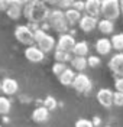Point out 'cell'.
Wrapping results in <instances>:
<instances>
[{
    "label": "cell",
    "instance_id": "f1b7e54d",
    "mask_svg": "<svg viewBox=\"0 0 123 127\" xmlns=\"http://www.w3.org/2000/svg\"><path fill=\"white\" fill-rule=\"evenodd\" d=\"M74 1H75V0H59V4H58V7L61 9V10H62V9H71L73 7V4H74Z\"/></svg>",
    "mask_w": 123,
    "mask_h": 127
},
{
    "label": "cell",
    "instance_id": "83f0119b",
    "mask_svg": "<svg viewBox=\"0 0 123 127\" xmlns=\"http://www.w3.org/2000/svg\"><path fill=\"white\" fill-rule=\"evenodd\" d=\"M113 104H115V105H117V107H122V105H123V93L116 91L115 97H113Z\"/></svg>",
    "mask_w": 123,
    "mask_h": 127
},
{
    "label": "cell",
    "instance_id": "cb8c5ba5",
    "mask_svg": "<svg viewBox=\"0 0 123 127\" xmlns=\"http://www.w3.org/2000/svg\"><path fill=\"white\" fill-rule=\"evenodd\" d=\"M10 108H12L10 100H7V97H0V114H1V116L9 114Z\"/></svg>",
    "mask_w": 123,
    "mask_h": 127
},
{
    "label": "cell",
    "instance_id": "4fadbf2b",
    "mask_svg": "<svg viewBox=\"0 0 123 127\" xmlns=\"http://www.w3.org/2000/svg\"><path fill=\"white\" fill-rule=\"evenodd\" d=\"M85 15L98 17L101 15V0H85Z\"/></svg>",
    "mask_w": 123,
    "mask_h": 127
},
{
    "label": "cell",
    "instance_id": "4316f807",
    "mask_svg": "<svg viewBox=\"0 0 123 127\" xmlns=\"http://www.w3.org/2000/svg\"><path fill=\"white\" fill-rule=\"evenodd\" d=\"M75 127H94V124L87 119H78L75 121Z\"/></svg>",
    "mask_w": 123,
    "mask_h": 127
},
{
    "label": "cell",
    "instance_id": "ac0fdd59",
    "mask_svg": "<svg viewBox=\"0 0 123 127\" xmlns=\"http://www.w3.org/2000/svg\"><path fill=\"white\" fill-rule=\"evenodd\" d=\"M81 12H78V10H75L74 7L71 9H67L65 10V19L67 22H68V25H71V26H74V25L80 23V20H81Z\"/></svg>",
    "mask_w": 123,
    "mask_h": 127
},
{
    "label": "cell",
    "instance_id": "6da1fadb",
    "mask_svg": "<svg viewBox=\"0 0 123 127\" xmlns=\"http://www.w3.org/2000/svg\"><path fill=\"white\" fill-rule=\"evenodd\" d=\"M51 13L48 4L42 0L36 1H28L23 6V16L33 25H41L48 20V16Z\"/></svg>",
    "mask_w": 123,
    "mask_h": 127
},
{
    "label": "cell",
    "instance_id": "836d02e7",
    "mask_svg": "<svg viewBox=\"0 0 123 127\" xmlns=\"http://www.w3.org/2000/svg\"><path fill=\"white\" fill-rule=\"evenodd\" d=\"M42 1L49 4V6H58L59 4V0H42Z\"/></svg>",
    "mask_w": 123,
    "mask_h": 127
},
{
    "label": "cell",
    "instance_id": "ffe728a7",
    "mask_svg": "<svg viewBox=\"0 0 123 127\" xmlns=\"http://www.w3.org/2000/svg\"><path fill=\"white\" fill-rule=\"evenodd\" d=\"M71 66H73V69H77V71L82 72L88 66V61H87L85 56H74L71 59Z\"/></svg>",
    "mask_w": 123,
    "mask_h": 127
},
{
    "label": "cell",
    "instance_id": "5b68a950",
    "mask_svg": "<svg viewBox=\"0 0 123 127\" xmlns=\"http://www.w3.org/2000/svg\"><path fill=\"white\" fill-rule=\"evenodd\" d=\"M122 13L120 0H101V16L103 19L115 20Z\"/></svg>",
    "mask_w": 123,
    "mask_h": 127
},
{
    "label": "cell",
    "instance_id": "3957f363",
    "mask_svg": "<svg viewBox=\"0 0 123 127\" xmlns=\"http://www.w3.org/2000/svg\"><path fill=\"white\" fill-rule=\"evenodd\" d=\"M35 43H36V46L39 48V49H42L45 54H46V52H51L54 48H57V40L54 39V36L48 35L42 28H39V29L35 31Z\"/></svg>",
    "mask_w": 123,
    "mask_h": 127
},
{
    "label": "cell",
    "instance_id": "603a6c76",
    "mask_svg": "<svg viewBox=\"0 0 123 127\" xmlns=\"http://www.w3.org/2000/svg\"><path fill=\"white\" fill-rule=\"evenodd\" d=\"M112 46L116 51H123V33H116L112 36Z\"/></svg>",
    "mask_w": 123,
    "mask_h": 127
},
{
    "label": "cell",
    "instance_id": "9a60e30c",
    "mask_svg": "<svg viewBox=\"0 0 123 127\" xmlns=\"http://www.w3.org/2000/svg\"><path fill=\"white\" fill-rule=\"evenodd\" d=\"M112 40L107 39V38H100L97 39L96 42V51H97V54L100 55H107V54H110V51H112Z\"/></svg>",
    "mask_w": 123,
    "mask_h": 127
},
{
    "label": "cell",
    "instance_id": "52a82bcc",
    "mask_svg": "<svg viewBox=\"0 0 123 127\" xmlns=\"http://www.w3.org/2000/svg\"><path fill=\"white\" fill-rule=\"evenodd\" d=\"M75 39L71 33H62L57 40V49L59 51H65V52H73L75 46Z\"/></svg>",
    "mask_w": 123,
    "mask_h": 127
},
{
    "label": "cell",
    "instance_id": "30bf717a",
    "mask_svg": "<svg viewBox=\"0 0 123 127\" xmlns=\"http://www.w3.org/2000/svg\"><path fill=\"white\" fill-rule=\"evenodd\" d=\"M97 101L103 107H106V108H109V107H112L113 105V97H115V93L112 91V90H109V88H101V90H98L97 93Z\"/></svg>",
    "mask_w": 123,
    "mask_h": 127
},
{
    "label": "cell",
    "instance_id": "7402d4cb",
    "mask_svg": "<svg viewBox=\"0 0 123 127\" xmlns=\"http://www.w3.org/2000/svg\"><path fill=\"white\" fill-rule=\"evenodd\" d=\"M54 58H55V62H71V52H65V51H59V49H55L54 52Z\"/></svg>",
    "mask_w": 123,
    "mask_h": 127
},
{
    "label": "cell",
    "instance_id": "ba28073f",
    "mask_svg": "<svg viewBox=\"0 0 123 127\" xmlns=\"http://www.w3.org/2000/svg\"><path fill=\"white\" fill-rule=\"evenodd\" d=\"M23 0H12L10 6L6 10V15L12 19V20H17L20 16H23Z\"/></svg>",
    "mask_w": 123,
    "mask_h": 127
},
{
    "label": "cell",
    "instance_id": "f546056e",
    "mask_svg": "<svg viewBox=\"0 0 123 127\" xmlns=\"http://www.w3.org/2000/svg\"><path fill=\"white\" fill-rule=\"evenodd\" d=\"M87 61H88V66H91V68H96V66H98L100 65V58L96 55H91L87 58Z\"/></svg>",
    "mask_w": 123,
    "mask_h": 127
},
{
    "label": "cell",
    "instance_id": "d6a6232c",
    "mask_svg": "<svg viewBox=\"0 0 123 127\" xmlns=\"http://www.w3.org/2000/svg\"><path fill=\"white\" fill-rule=\"evenodd\" d=\"M10 1H12V0H0V10H1V12H6L7 7L10 6Z\"/></svg>",
    "mask_w": 123,
    "mask_h": 127
},
{
    "label": "cell",
    "instance_id": "9c48e42d",
    "mask_svg": "<svg viewBox=\"0 0 123 127\" xmlns=\"http://www.w3.org/2000/svg\"><path fill=\"white\" fill-rule=\"evenodd\" d=\"M25 58H26L29 62L38 64V62H42V61H43L45 52H43L42 49H39L38 46L32 45V46H28L25 49Z\"/></svg>",
    "mask_w": 123,
    "mask_h": 127
},
{
    "label": "cell",
    "instance_id": "1f68e13d",
    "mask_svg": "<svg viewBox=\"0 0 123 127\" xmlns=\"http://www.w3.org/2000/svg\"><path fill=\"white\" fill-rule=\"evenodd\" d=\"M115 88H116V91L123 93V77H120V78H117L115 81Z\"/></svg>",
    "mask_w": 123,
    "mask_h": 127
},
{
    "label": "cell",
    "instance_id": "277c9868",
    "mask_svg": "<svg viewBox=\"0 0 123 127\" xmlns=\"http://www.w3.org/2000/svg\"><path fill=\"white\" fill-rule=\"evenodd\" d=\"M15 38L22 45L32 46L35 43V31L29 25H19L15 28Z\"/></svg>",
    "mask_w": 123,
    "mask_h": 127
},
{
    "label": "cell",
    "instance_id": "484cf974",
    "mask_svg": "<svg viewBox=\"0 0 123 127\" xmlns=\"http://www.w3.org/2000/svg\"><path fill=\"white\" fill-rule=\"evenodd\" d=\"M43 107H46L49 111L55 110V108H57V100H55L54 97L48 95V97L45 98V101H43Z\"/></svg>",
    "mask_w": 123,
    "mask_h": 127
},
{
    "label": "cell",
    "instance_id": "d6986e66",
    "mask_svg": "<svg viewBox=\"0 0 123 127\" xmlns=\"http://www.w3.org/2000/svg\"><path fill=\"white\" fill-rule=\"evenodd\" d=\"M97 29L101 32L103 35H110V33H113V31H115V23H113V20L101 19V20H98Z\"/></svg>",
    "mask_w": 123,
    "mask_h": 127
},
{
    "label": "cell",
    "instance_id": "8fae6325",
    "mask_svg": "<svg viewBox=\"0 0 123 127\" xmlns=\"http://www.w3.org/2000/svg\"><path fill=\"white\" fill-rule=\"evenodd\" d=\"M109 68L115 75L123 77V54H116L109 61Z\"/></svg>",
    "mask_w": 123,
    "mask_h": 127
},
{
    "label": "cell",
    "instance_id": "e575fe53",
    "mask_svg": "<svg viewBox=\"0 0 123 127\" xmlns=\"http://www.w3.org/2000/svg\"><path fill=\"white\" fill-rule=\"evenodd\" d=\"M120 9H122V13H123V0H120Z\"/></svg>",
    "mask_w": 123,
    "mask_h": 127
},
{
    "label": "cell",
    "instance_id": "4dcf8cb0",
    "mask_svg": "<svg viewBox=\"0 0 123 127\" xmlns=\"http://www.w3.org/2000/svg\"><path fill=\"white\" fill-rule=\"evenodd\" d=\"M73 7L75 10H78V12H82L84 9H85V1H82V0H75L73 4Z\"/></svg>",
    "mask_w": 123,
    "mask_h": 127
},
{
    "label": "cell",
    "instance_id": "e0dca14e",
    "mask_svg": "<svg viewBox=\"0 0 123 127\" xmlns=\"http://www.w3.org/2000/svg\"><path fill=\"white\" fill-rule=\"evenodd\" d=\"M75 77H77V75H75V72H74L73 68H67L65 71L58 77V79H59V82H61L62 85L67 87V85H73Z\"/></svg>",
    "mask_w": 123,
    "mask_h": 127
},
{
    "label": "cell",
    "instance_id": "2e32d148",
    "mask_svg": "<svg viewBox=\"0 0 123 127\" xmlns=\"http://www.w3.org/2000/svg\"><path fill=\"white\" fill-rule=\"evenodd\" d=\"M49 119V110L46 107H38V108H35L32 113V120L35 123H45V121H48Z\"/></svg>",
    "mask_w": 123,
    "mask_h": 127
},
{
    "label": "cell",
    "instance_id": "44dd1931",
    "mask_svg": "<svg viewBox=\"0 0 123 127\" xmlns=\"http://www.w3.org/2000/svg\"><path fill=\"white\" fill-rule=\"evenodd\" d=\"M73 54H74V56H85L88 54V43L85 40L77 42L73 49Z\"/></svg>",
    "mask_w": 123,
    "mask_h": 127
},
{
    "label": "cell",
    "instance_id": "7c38bea8",
    "mask_svg": "<svg viewBox=\"0 0 123 127\" xmlns=\"http://www.w3.org/2000/svg\"><path fill=\"white\" fill-rule=\"evenodd\" d=\"M98 25V20L97 17H94V16H90V15H84L81 17V20H80V23H78V26H80V29H81L82 32H91L94 31L96 28H97Z\"/></svg>",
    "mask_w": 123,
    "mask_h": 127
},
{
    "label": "cell",
    "instance_id": "8d00e7d4",
    "mask_svg": "<svg viewBox=\"0 0 123 127\" xmlns=\"http://www.w3.org/2000/svg\"><path fill=\"white\" fill-rule=\"evenodd\" d=\"M31 1H36V0H31Z\"/></svg>",
    "mask_w": 123,
    "mask_h": 127
},
{
    "label": "cell",
    "instance_id": "7a4b0ae2",
    "mask_svg": "<svg viewBox=\"0 0 123 127\" xmlns=\"http://www.w3.org/2000/svg\"><path fill=\"white\" fill-rule=\"evenodd\" d=\"M48 26H51L54 31H57L58 33H67L68 31V22L65 19V12H62L61 9H55V10H51V13L48 16V20H46Z\"/></svg>",
    "mask_w": 123,
    "mask_h": 127
},
{
    "label": "cell",
    "instance_id": "d590c367",
    "mask_svg": "<svg viewBox=\"0 0 123 127\" xmlns=\"http://www.w3.org/2000/svg\"><path fill=\"white\" fill-rule=\"evenodd\" d=\"M0 91H1V81H0Z\"/></svg>",
    "mask_w": 123,
    "mask_h": 127
},
{
    "label": "cell",
    "instance_id": "8992f818",
    "mask_svg": "<svg viewBox=\"0 0 123 127\" xmlns=\"http://www.w3.org/2000/svg\"><path fill=\"white\" fill-rule=\"evenodd\" d=\"M74 90L77 91V93H81V94H87V93H90L91 91V87H93V84H91V79L85 75V74H77V77L74 79V84H73Z\"/></svg>",
    "mask_w": 123,
    "mask_h": 127
},
{
    "label": "cell",
    "instance_id": "d4e9b609",
    "mask_svg": "<svg viewBox=\"0 0 123 127\" xmlns=\"http://www.w3.org/2000/svg\"><path fill=\"white\" fill-rule=\"evenodd\" d=\"M67 69V64H62V62H55L54 65H52V72L57 75V77H59L62 72Z\"/></svg>",
    "mask_w": 123,
    "mask_h": 127
},
{
    "label": "cell",
    "instance_id": "74e56055",
    "mask_svg": "<svg viewBox=\"0 0 123 127\" xmlns=\"http://www.w3.org/2000/svg\"><path fill=\"white\" fill-rule=\"evenodd\" d=\"M0 127H1V126H0Z\"/></svg>",
    "mask_w": 123,
    "mask_h": 127
},
{
    "label": "cell",
    "instance_id": "5bb4252c",
    "mask_svg": "<svg viewBox=\"0 0 123 127\" xmlns=\"http://www.w3.org/2000/svg\"><path fill=\"white\" fill-rule=\"evenodd\" d=\"M19 90V84H17L16 79L13 78H4L1 81V91L6 95H13L17 93Z\"/></svg>",
    "mask_w": 123,
    "mask_h": 127
}]
</instances>
